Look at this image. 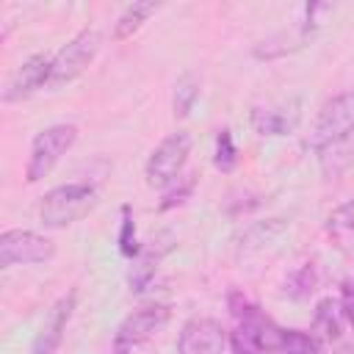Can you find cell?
Listing matches in <instances>:
<instances>
[{
	"mask_svg": "<svg viewBox=\"0 0 354 354\" xmlns=\"http://www.w3.org/2000/svg\"><path fill=\"white\" fill-rule=\"evenodd\" d=\"M75 290H69L66 296H61L44 315V324L39 329V335L33 337V351L30 354H55V348L61 346L64 340V332H66V324L72 318V310H75Z\"/></svg>",
	"mask_w": 354,
	"mask_h": 354,
	"instance_id": "obj_11",
	"label": "cell"
},
{
	"mask_svg": "<svg viewBox=\"0 0 354 354\" xmlns=\"http://www.w3.org/2000/svg\"><path fill=\"white\" fill-rule=\"evenodd\" d=\"M238 354H257V351H252V348H243V346H238Z\"/></svg>",
	"mask_w": 354,
	"mask_h": 354,
	"instance_id": "obj_23",
	"label": "cell"
},
{
	"mask_svg": "<svg viewBox=\"0 0 354 354\" xmlns=\"http://www.w3.org/2000/svg\"><path fill=\"white\" fill-rule=\"evenodd\" d=\"M213 163H216L218 171H232L238 166V149H235V141H232V133L230 130H218Z\"/></svg>",
	"mask_w": 354,
	"mask_h": 354,
	"instance_id": "obj_18",
	"label": "cell"
},
{
	"mask_svg": "<svg viewBox=\"0 0 354 354\" xmlns=\"http://www.w3.org/2000/svg\"><path fill=\"white\" fill-rule=\"evenodd\" d=\"M196 100H199V77L194 72H183L177 77V83H174V100H171L174 113L177 116H188L194 111Z\"/></svg>",
	"mask_w": 354,
	"mask_h": 354,
	"instance_id": "obj_16",
	"label": "cell"
},
{
	"mask_svg": "<svg viewBox=\"0 0 354 354\" xmlns=\"http://www.w3.org/2000/svg\"><path fill=\"white\" fill-rule=\"evenodd\" d=\"M97 205V188L88 183H66L41 196L39 218L44 227H69L77 218L88 216V210Z\"/></svg>",
	"mask_w": 354,
	"mask_h": 354,
	"instance_id": "obj_1",
	"label": "cell"
},
{
	"mask_svg": "<svg viewBox=\"0 0 354 354\" xmlns=\"http://www.w3.org/2000/svg\"><path fill=\"white\" fill-rule=\"evenodd\" d=\"M55 254V243L30 230H6L0 235V266H28V263H47Z\"/></svg>",
	"mask_w": 354,
	"mask_h": 354,
	"instance_id": "obj_6",
	"label": "cell"
},
{
	"mask_svg": "<svg viewBox=\"0 0 354 354\" xmlns=\"http://www.w3.org/2000/svg\"><path fill=\"white\" fill-rule=\"evenodd\" d=\"M343 304L340 301H335V299H321L318 304H315V318H313V324H315V329L318 332H324L329 340H337L340 337V329H343Z\"/></svg>",
	"mask_w": 354,
	"mask_h": 354,
	"instance_id": "obj_14",
	"label": "cell"
},
{
	"mask_svg": "<svg viewBox=\"0 0 354 354\" xmlns=\"http://www.w3.org/2000/svg\"><path fill=\"white\" fill-rule=\"evenodd\" d=\"M318 152V166H321V174L326 180H335L340 177L351 163H354V130H348L346 136L324 144L315 149Z\"/></svg>",
	"mask_w": 354,
	"mask_h": 354,
	"instance_id": "obj_12",
	"label": "cell"
},
{
	"mask_svg": "<svg viewBox=\"0 0 354 354\" xmlns=\"http://www.w3.org/2000/svg\"><path fill=\"white\" fill-rule=\"evenodd\" d=\"M158 8H160L158 3H130V6L119 14V19L113 22V39H116V41H124V39H130L133 33H138L141 25H144Z\"/></svg>",
	"mask_w": 354,
	"mask_h": 354,
	"instance_id": "obj_13",
	"label": "cell"
},
{
	"mask_svg": "<svg viewBox=\"0 0 354 354\" xmlns=\"http://www.w3.org/2000/svg\"><path fill=\"white\" fill-rule=\"evenodd\" d=\"M75 138H77V127L75 124H50V127H44L30 144L25 180L28 183H39L41 177H47L55 169V163L61 160V155L75 144Z\"/></svg>",
	"mask_w": 354,
	"mask_h": 354,
	"instance_id": "obj_2",
	"label": "cell"
},
{
	"mask_svg": "<svg viewBox=\"0 0 354 354\" xmlns=\"http://www.w3.org/2000/svg\"><path fill=\"white\" fill-rule=\"evenodd\" d=\"M119 252L124 257H138V243H136V224H133V210L130 205H122V232H119Z\"/></svg>",
	"mask_w": 354,
	"mask_h": 354,
	"instance_id": "obj_20",
	"label": "cell"
},
{
	"mask_svg": "<svg viewBox=\"0 0 354 354\" xmlns=\"http://www.w3.org/2000/svg\"><path fill=\"white\" fill-rule=\"evenodd\" d=\"M282 232H285V224H282V218L257 221V224L246 227V232L241 235V246H243V249H260V246H268V243H274V241H277Z\"/></svg>",
	"mask_w": 354,
	"mask_h": 354,
	"instance_id": "obj_15",
	"label": "cell"
},
{
	"mask_svg": "<svg viewBox=\"0 0 354 354\" xmlns=\"http://www.w3.org/2000/svg\"><path fill=\"white\" fill-rule=\"evenodd\" d=\"M348 130H354V91L337 94L321 108L315 130H313V147L318 149V147L346 136Z\"/></svg>",
	"mask_w": 354,
	"mask_h": 354,
	"instance_id": "obj_7",
	"label": "cell"
},
{
	"mask_svg": "<svg viewBox=\"0 0 354 354\" xmlns=\"http://www.w3.org/2000/svg\"><path fill=\"white\" fill-rule=\"evenodd\" d=\"M100 33L94 28L80 30L75 39H69L53 58V69H50V83L53 86H64L72 83L77 75H83L88 69V64L94 61L97 50H100Z\"/></svg>",
	"mask_w": 354,
	"mask_h": 354,
	"instance_id": "obj_4",
	"label": "cell"
},
{
	"mask_svg": "<svg viewBox=\"0 0 354 354\" xmlns=\"http://www.w3.org/2000/svg\"><path fill=\"white\" fill-rule=\"evenodd\" d=\"M188 152H191V136L185 130H177L171 136H166L149 155L147 160V185L152 188H166L169 183L177 180V174L183 171L185 160H188Z\"/></svg>",
	"mask_w": 354,
	"mask_h": 354,
	"instance_id": "obj_3",
	"label": "cell"
},
{
	"mask_svg": "<svg viewBox=\"0 0 354 354\" xmlns=\"http://www.w3.org/2000/svg\"><path fill=\"white\" fill-rule=\"evenodd\" d=\"M227 332L213 318H191L180 337H177V354H224Z\"/></svg>",
	"mask_w": 354,
	"mask_h": 354,
	"instance_id": "obj_9",
	"label": "cell"
},
{
	"mask_svg": "<svg viewBox=\"0 0 354 354\" xmlns=\"http://www.w3.org/2000/svg\"><path fill=\"white\" fill-rule=\"evenodd\" d=\"M343 315H346V321L351 324V329H354V290L351 288H346L343 290Z\"/></svg>",
	"mask_w": 354,
	"mask_h": 354,
	"instance_id": "obj_22",
	"label": "cell"
},
{
	"mask_svg": "<svg viewBox=\"0 0 354 354\" xmlns=\"http://www.w3.org/2000/svg\"><path fill=\"white\" fill-rule=\"evenodd\" d=\"M249 122L260 136H290L301 122V100L290 97L279 102L254 105Z\"/></svg>",
	"mask_w": 354,
	"mask_h": 354,
	"instance_id": "obj_8",
	"label": "cell"
},
{
	"mask_svg": "<svg viewBox=\"0 0 354 354\" xmlns=\"http://www.w3.org/2000/svg\"><path fill=\"white\" fill-rule=\"evenodd\" d=\"M326 230H329V235H335L337 241H354V199L329 213Z\"/></svg>",
	"mask_w": 354,
	"mask_h": 354,
	"instance_id": "obj_17",
	"label": "cell"
},
{
	"mask_svg": "<svg viewBox=\"0 0 354 354\" xmlns=\"http://www.w3.org/2000/svg\"><path fill=\"white\" fill-rule=\"evenodd\" d=\"M50 69H53V58L36 53L30 55L28 61L19 64V69L11 75L6 91H3V100L6 102H19V100H28L33 91H39L44 83H50Z\"/></svg>",
	"mask_w": 354,
	"mask_h": 354,
	"instance_id": "obj_10",
	"label": "cell"
},
{
	"mask_svg": "<svg viewBox=\"0 0 354 354\" xmlns=\"http://www.w3.org/2000/svg\"><path fill=\"white\" fill-rule=\"evenodd\" d=\"M171 318V310L166 304H152V307H141L136 313H130L113 337V354H130L136 346L147 343L152 335H158Z\"/></svg>",
	"mask_w": 354,
	"mask_h": 354,
	"instance_id": "obj_5",
	"label": "cell"
},
{
	"mask_svg": "<svg viewBox=\"0 0 354 354\" xmlns=\"http://www.w3.org/2000/svg\"><path fill=\"white\" fill-rule=\"evenodd\" d=\"M282 354H321L315 337H310L307 332H299V329H285V337H282Z\"/></svg>",
	"mask_w": 354,
	"mask_h": 354,
	"instance_id": "obj_19",
	"label": "cell"
},
{
	"mask_svg": "<svg viewBox=\"0 0 354 354\" xmlns=\"http://www.w3.org/2000/svg\"><path fill=\"white\" fill-rule=\"evenodd\" d=\"M313 285H315V274H313L310 266H304L296 274H290V279L285 285V293L293 296V299H304L307 293H313Z\"/></svg>",
	"mask_w": 354,
	"mask_h": 354,
	"instance_id": "obj_21",
	"label": "cell"
}]
</instances>
